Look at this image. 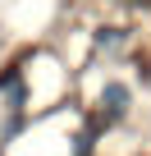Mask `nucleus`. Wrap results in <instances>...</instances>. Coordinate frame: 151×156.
<instances>
[{
    "mask_svg": "<svg viewBox=\"0 0 151 156\" xmlns=\"http://www.w3.org/2000/svg\"><path fill=\"white\" fill-rule=\"evenodd\" d=\"M101 106H105L110 115H124V110H128V87H124V83H110V87L101 92Z\"/></svg>",
    "mask_w": 151,
    "mask_h": 156,
    "instance_id": "f257e3e1",
    "label": "nucleus"
}]
</instances>
